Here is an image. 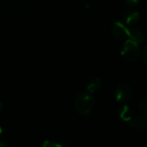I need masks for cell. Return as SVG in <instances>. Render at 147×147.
<instances>
[{"label":"cell","instance_id":"cell-9","mask_svg":"<svg viewBox=\"0 0 147 147\" xmlns=\"http://www.w3.org/2000/svg\"><path fill=\"white\" fill-rule=\"evenodd\" d=\"M118 116L123 121H129L133 117L132 109L127 105L124 104L118 109Z\"/></svg>","mask_w":147,"mask_h":147},{"label":"cell","instance_id":"cell-7","mask_svg":"<svg viewBox=\"0 0 147 147\" xmlns=\"http://www.w3.org/2000/svg\"><path fill=\"white\" fill-rule=\"evenodd\" d=\"M102 86H103L102 80L100 78H94L88 84L87 91L90 94H93V93L100 91L102 90Z\"/></svg>","mask_w":147,"mask_h":147},{"label":"cell","instance_id":"cell-10","mask_svg":"<svg viewBox=\"0 0 147 147\" xmlns=\"http://www.w3.org/2000/svg\"><path fill=\"white\" fill-rule=\"evenodd\" d=\"M67 146L66 143L59 140V141H55V140H46L43 142L42 146L45 147H65Z\"/></svg>","mask_w":147,"mask_h":147},{"label":"cell","instance_id":"cell-2","mask_svg":"<svg viewBox=\"0 0 147 147\" xmlns=\"http://www.w3.org/2000/svg\"><path fill=\"white\" fill-rule=\"evenodd\" d=\"M121 54L127 61H136L140 55V45L132 40H127L121 47Z\"/></svg>","mask_w":147,"mask_h":147},{"label":"cell","instance_id":"cell-8","mask_svg":"<svg viewBox=\"0 0 147 147\" xmlns=\"http://www.w3.org/2000/svg\"><path fill=\"white\" fill-rule=\"evenodd\" d=\"M128 37H130V40L135 41L139 45L141 44L144 40V35L140 29L137 28H128Z\"/></svg>","mask_w":147,"mask_h":147},{"label":"cell","instance_id":"cell-11","mask_svg":"<svg viewBox=\"0 0 147 147\" xmlns=\"http://www.w3.org/2000/svg\"><path fill=\"white\" fill-rule=\"evenodd\" d=\"M140 109L142 112L143 115H147V103L146 100H143L142 102H140Z\"/></svg>","mask_w":147,"mask_h":147},{"label":"cell","instance_id":"cell-1","mask_svg":"<svg viewBox=\"0 0 147 147\" xmlns=\"http://www.w3.org/2000/svg\"><path fill=\"white\" fill-rule=\"evenodd\" d=\"M95 105V98L92 96V94L89 92H83L77 96L75 102H74V107L76 111L84 116L89 115Z\"/></svg>","mask_w":147,"mask_h":147},{"label":"cell","instance_id":"cell-12","mask_svg":"<svg viewBox=\"0 0 147 147\" xmlns=\"http://www.w3.org/2000/svg\"><path fill=\"white\" fill-rule=\"evenodd\" d=\"M125 2H126V4H127L128 6L134 7V6L139 4L140 0H125Z\"/></svg>","mask_w":147,"mask_h":147},{"label":"cell","instance_id":"cell-13","mask_svg":"<svg viewBox=\"0 0 147 147\" xmlns=\"http://www.w3.org/2000/svg\"><path fill=\"white\" fill-rule=\"evenodd\" d=\"M142 59H143V62H144V64H146V63H147L146 48H145V50H144V53H143V56H142Z\"/></svg>","mask_w":147,"mask_h":147},{"label":"cell","instance_id":"cell-6","mask_svg":"<svg viewBox=\"0 0 147 147\" xmlns=\"http://www.w3.org/2000/svg\"><path fill=\"white\" fill-rule=\"evenodd\" d=\"M129 127L134 131L142 130L146 124V115H139L134 118H132L129 121Z\"/></svg>","mask_w":147,"mask_h":147},{"label":"cell","instance_id":"cell-15","mask_svg":"<svg viewBox=\"0 0 147 147\" xmlns=\"http://www.w3.org/2000/svg\"><path fill=\"white\" fill-rule=\"evenodd\" d=\"M2 134H3V130H2V127H0V137H1V135H2Z\"/></svg>","mask_w":147,"mask_h":147},{"label":"cell","instance_id":"cell-4","mask_svg":"<svg viewBox=\"0 0 147 147\" xmlns=\"http://www.w3.org/2000/svg\"><path fill=\"white\" fill-rule=\"evenodd\" d=\"M112 34L120 40H124L128 37V28L120 22H115L111 27Z\"/></svg>","mask_w":147,"mask_h":147},{"label":"cell","instance_id":"cell-14","mask_svg":"<svg viewBox=\"0 0 147 147\" xmlns=\"http://www.w3.org/2000/svg\"><path fill=\"white\" fill-rule=\"evenodd\" d=\"M3 102H2L0 101V111H1L2 109H3Z\"/></svg>","mask_w":147,"mask_h":147},{"label":"cell","instance_id":"cell-5","mask_svg":"<svg viewBox=\"0 0 147 147\" xmlns=\"http://www.w3.org/2000/svg\"><path fill=\"white\" fill-rule=\"evenodd\" d=\"M140 19V14L138 10L129 8L123 13V20L127 25H135Z\"/></svg>","mask_w":147,"mask_h":147},{"label":"cell","instance_id":"cell-3","mask_svg":"<svg viewBox=\"0 0 147 147\" xmlns=\"http://www.w3.org/2000/svg\"><path fill=\"white\" fill-rule=\"evenodd\" d=\"M134 97V90L132 87L127 84H121L115 90V99L119 103L127 104Z\"/></svg>","mask_w":147,"mask_h":147}]
</instances>
